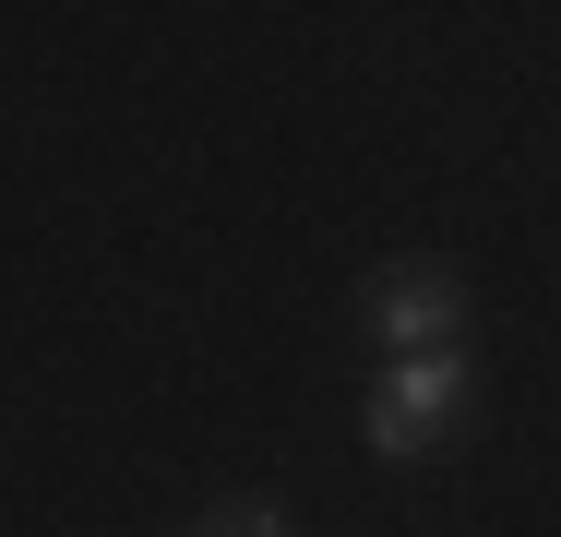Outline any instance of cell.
<instances>
[{
	"instance_id": "obj_1",
	"label": "cell",
	"mask_w": 561,
	"mask_h": 537,
	"mask_svg": "<svg viewBox=\"0 0 561 537\" xmlns=\"http://www.w3.org/2000/svg\"><path fill=\"white\" fill-rule=\"evenodd\" d=\"M466 395H478V370H466V346H431V358H394L382 382H370V407H358V430H370V454H431L454 419H466Z\"/></svg>"
},
{
	"instance_id": "obj_2",
	"label": "cell",
	"mask_w": 561,
	"mask_h": 537,
	"mask_svg": "<svg viewBox=\"0 0 561 537\" xmlns=\"http://www.w3.org/2000/svg\"><path fill=\"white\" fill-rule=\"evenodd\" d=\"M358 311H370V346L431 358V346L466 334V275H454V263H382V275L358 287Z\"/></svg>"
},
{
	"instance_id": "obj_3",
	"label": "cell",
	"mask_w": 561,
	"mask_h": 537,
	"mask_svg": "<svg viewBox=\"0 0 561 537\" xmlns=\"http://www.w3.org/2000/svg\"><path fill=\"white\" fill-rule=\"evenodd\" d=\"M192 537H287V514H204Z\"/></svg>"
}]
</instances>
